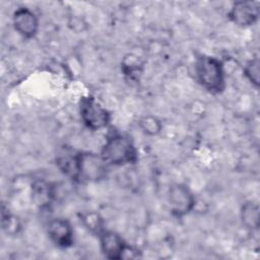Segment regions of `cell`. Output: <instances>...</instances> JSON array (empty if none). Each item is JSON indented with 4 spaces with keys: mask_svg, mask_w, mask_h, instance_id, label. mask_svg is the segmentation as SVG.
<instances>
[{
    "mask_svg": "<svg viewBox=\"0 0 260 260\" xmlns=\"http://www.w3.org/2000/svg\"><path fill=\"white\" fill-rule=\"evenodd\" d=\"M100 154L108 166L132 165L138 159V151L132 140L119 133H110L107 136Z\"/></svg>",
    "mask_w": 260,
    "mask_h": 260,
    "instance_id": "6da1fadb",
    "label": "cell"
},
{
    "mask_svg": "<svg viewBox=\"0 0 260 260\" xmlns=\"http://www.w3.org/2000/svg\"><path fill=\"white\" fill-rule=\"evenodd\" d=\"M195 76L208 92L218 94L225 88V73L222 62L212 56L201 55L195 61Z\"/></svg>",
    "mask_w": 260,
    "mask_h": 260,
    "instance_id": "7a4b0ae2",
    "label": "cell"
},
{
    "mask_svg": "<svg viewBox=\"0 0 260 260\" xmlns=\"http://www.w3.org/2000/svg\"><path fill=\"white\" fill-rule=\"evenodd\" d=\"M79 114L83 124L93 131L108 127L111 122L110 112L91 95L80 99Z\"/></svg>",
    "mask_w": 260,
    "mask_h": 260,
    "instance_id": "3957f363",
    "label": "cell"
},
{
    "mask_svg": "<svg viewBox=\"0 0 260 260\" xmlns=\"http://www.w3.org/2000/svg\"><path fill=\"white\" fill-rule=\"evenodd\" d=\"M108 165L101 154L92 152H77V181L96 182L107 176Z\"/></svg>",
    "mask_w": 260,
    "mask_h": 260,
    "instance_id": "277c9868",
    "label": "cell"
},
{
    "mask_svg": "<svg viewBox=\"0 0 260 260\" xmlns=\"http://www.w3.org/2000/svg\"><path fill=\"white\" fill-rule=\"evenodd\" d=\"M167 197L171 213L178 218L189 214L196 204L193 192L187 185L182 183H176L170 186Z\"/></svg>",
    "mask_w": 260,
    "mask_h": 260,
    "instance_id": "5b68a950",
    "label": "cell"
},
{
    "mask_svg": "<svg viewBox=\"0 0 260 260\" xmlns=\"http://www.w3.org/2000/svg\"><path fill=\"white\" fill-rule=\"evenodd\" d=\"M228 15L238 26L248 27L258 20L259 5L254 1H237L233 3Z\"/></svg>",
    "mask_w": 260,
    "mask_h": 260,
    "instance_id": "8992f818",
    "label": "cell"
},
{
    "mask_svg": "<svg viewBox=\"0 0 260 260\" xmlns=\"http://www.w3.org/2000/svg\"><path fill=\"white\" fill-rule=\"evenodd\" d=\"M47 232L55 246L67 249L73 245L74 231L69 220L61 217L54 218L49 221Z\"/></svg>",
    "mask_w": 260,
    "mask_h": 260,
    "instance_id": "52a82bcc",
    "label": "cell"
},
{
    "mask_svg": "<svg viewBox=\"0 0 260 260\" xmlns=\"http://www.w3.org/2000/svg\"><path fill=\"white\" fill-rule=\"evenodd\" d=\"M14 29L24 39H32L39 30V18L27 7H18L12 15Z\"/></svg>",
    "mask_w": 260,
    "mask_h": 260,
    "instance_id": "ba28073f",
    "label": "cell"
},
{
    "mask_svg": "<svg viewBox=\"0 0 260 260\" xmlns=\"http://www.w3.org/2000/svg\"><path fill=\"white\" fill-rule=\"evenodd\" d=\"M101 250L103 254L109 259H122L124 258L128 245L124 239L113 231L103 230L99 234Z\"/></svg>",
    "mask_w": 260,
    "mask_h": 260,
    "instance_id": "9c48e42d",
    "label": "cell"
},
{
    "mask_svg": "<svg viewBox=\"0 0 260 260\" xmlns=\"http://www.w3.org/2000/svg\"><path fill=\"white\" fill-rule=\"evenodd\" d=\"M54 195V187L44 180H37L31 185V199L40 208L48 207L51 204Z\"/></svg>",
    "mask_w": 260,
    "mask_h": 260,
    "instance_id": "30bf717a",
    "label": "cell"
},
{
    "mask_svg": "<svg viewBox=\"0 0 260 260\" xmlns=\"http://www.w3.org/2000/svg\"><path fill=\"white\" fill-rule=\"evenodd\" d=\"M240 214H241L242 223L247 229H249L251 231L258 230L259 219H260L258 204H256L252 201L245 202L241 207Z\"/></svg>",
    "mask_w": 260,
    "mask_h": 260,
    "instance_id": "8fae6325",
    "label": "cell"
},
{
    "mask_svg": "<svg viewBox=\"0 0 260 260\" xmlns=\"http://www.w3.org/2000/svg\"><path fill=\"white\" fill-rule=\"evenodd\" d=\"M143 63L140 58L134 54H128L122 62V71L131 80H137L138 75L142 72Z\"/></svg>",
    "mask_w": 260,
    "mask_h": 260,
    "instance_id": "7c38bea8",
    "label": "cell"
},
{
    "mask_svg": "<svg viewBox=\"0 0 260 260\" xmlns=\"http://www.w3.org/2000/svg\"><path fill=\"white\" fill-rule=\"evenodd\" d=\"M138 125H139L141 131L148 136H156L160 133V131L162 129V124L159 121V119L154 116H151V115L142 117L139 120Z\"/></svg>",
    "mask_w": 260,
    "mask_h": 260,
    "instance_id": "4fadbf2b",
    "label": "cell"
},
{
    "mask_svg": "<svg viewBox=\"0 0 260 260\" xmlns=\"http://www.w3.org/2000/svg\"><path fill=\"white\" fill-rule=\"evenodd\" d=\"M244 75L245 77L256 87L259 85V72H260V64L258 58H253L249 60L244 67Z\"/></svg>",
    "mask_w": 260,
    "mask_h": 260,
    "instance_id": "5bb4252c",
    "label": "cell"
},
{
    "mask_svg": "<svg viewBox=\"0 0 260 260\" xmlns=\"http://www.w3.org/2000/svg\"><path fill=\"white\" fill-rule=\"evenodd\" d=\"M82 221L85 224V226L91 231L92 233L95 234H100L104 229V224H103V220L100 217V215L98 213L94 212H88L82 215Z\"/></svg>",
    "mask_w": 260,
    "mask_h": 260,
    "instance_id": "9a60e30c",
    "label": "cell"
},
{
    "mask_svg": "<svg viewBox=\"0 0 260 260\" xmlns=\"http://www.w3.org/2000/svg\"><path fill=\"white\" fill-rule=\"evenodd\" d=\"M2 226L3 230L10 235H14L18 232V230L20 229V222L18 220V218L12 214L9 213V211H5L4 207H3V211H2Z\"/></svg>",
    "mask_w": 260,
    "mask_h": 260,
    "instance_id": "2e32d148",
    "label": "cell"
}]
</instances>
